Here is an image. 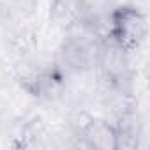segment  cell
<instances>
[{"label":"cell","instance_id":"1","mask_svg":"<svg viewBox=\"0 0 150 150\" xmlns=\"http://www.w3.org/2000/svg\"><path fill=\"white\" fill-rule=\"evenodd\" d=\"M146 18L145 14L131 6L115 9L108 21V39L124 48L125 51H134L146 37Z\"/></svg>","mask_w":150,"mask_h":150},{"label":"cell","instance_id":"2","mask_svg":"<svg viewBox=\"0 0 150 150\" xmlns=\"http://www.w3.org/2000/svg\"><path fill=\"white\" fill-rule=\"evenodd\" d=\"M99 46L101 44L97 42V39L81 30L76 34H69L64 39L58 55L65 69L72 72H87L94 65H97Z\"/></svg>","mask_w":150,"mask_h":150},{"label":"cell","instance_id":"3","mask_svg":"<svg viewBox=\"0 0 150 150\" xmlns=\"http://www.w3.org/2000/svg\"><path fill=\"white\" fill-rule=\"evenodd\" d=\"M21 85L28 94L46 101L60 97L64 90L62 74L57 69H28L21 76Z\"/></svg>","mask_w":150,"mask_h":150},{"label":"cell","instance_id":"4","mask_svg":"<svg viewBox=\"0 0 150 150\" xmlns=\"http://www.w3.org/2000/svg\"><path fill=\"white\" fill-rule=\"evenodd\" d=\"M90 13L88 0H51L50 20L55 27L71 30L78 27Z\"/></svg>","mask_w":150,"mask_h":150},{"label":"cell","instance_id":"5","mask_svg":"<svg viewBox=\"0 0 150 150\" xmlns=\"http://www.w3.org/2000/svg\"><path fill=\"white\" fill-rule=\"evenodd\" d=\"M9 48L11 53L18 58H28L30 55H34L35 48H37V35L32 28L20 25L16 27L11 35H9Z\"/></svg>","mask_w":150,"mask_h":150},{"label":"cell","instance_id":"6","mask_svg":"<svg viewBox=\"0 0 150 150\" xmlns=\"http://www.w3.org/2000/svg\"><path fill=\"white\" fill-rule=\"evenodd\" d=\"M48 127L44 124V120L41 117H34L32 120H28L23 129H21V146L25 148H35V146H46V139H48Z\"/></svg>","mask_w":150,"mask_h":150}]
</instances>
